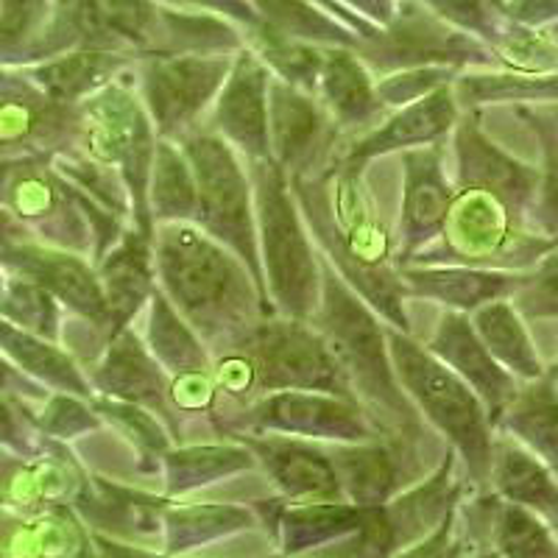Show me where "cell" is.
I'll list each match as a JSON object with an SVG mask.
<instances>
[{
	"instance_id": "obj_26",
	"label": "cell",
	"mask_w": 558,
	"mask_h": 558,
	"mask_svg": "<svg viewBox=\"0 0 558 558\" xmlns=\"http://www.w3.org/2000/svg\"><path fill=\"white\" fill-rule=\"evenodd\" d=\"M109 68L104 59L101 70ZM101 73H98V62L93 57H70L64 62L45 64V68L34 70V82L43 87L45 96H51L53 101H76L82 93L101 84Z\"/></svg>"
},
{
	"instance_id": "obj_23",
	"label": "cell",
	"mask_w": 558,
	"mask_h": 558,
	"mask_svg": "<svg viewBox=\"0 0 558 558\" xmlns=\"http://www.w3.org/2000/svg\"><path fill=\"white\" fill-rule=\"evenodd\" d=\"M271 123L279 157L293 159L305 154V148L313 143L318 126H322V114L313 107L311 98H305L293 87H274Z\"/></svg>"
},
{
	"instance_id": "obj_28",
	"label": "cell",
	"mask_w": 558,
	"mask_h": 558,
	"mask_svg": "<svg viewBox=\"0 0 558 558\" xmlns=\"http://www.w3.org/2000/svg\"><path fill=\"white\" fill-rule=\"evenodd\" d=\"M343 470L349 475V488L357 502L380 500L391 488V463L377 450H352L341 458Z\"/></svg>"
},
{
	"instance_id": "obj_12",
	"label": "cell",
	"mask_w": 558,
	"mask_h": 558,
	"mask_svg": "<svg viewBox=\"0 0 558 558\" xmlns=\"http://www.w3.org/2000/svg\"><path fill=\"white\" fill-rule=\"evenodd\" d=\"M531 383L525 391H517L497 422L558 477V391L545 377Z\"/></svg>"
},
{
	"instance_id": "obj_31",
	"label": "cell",
	"mask_w": 558,
	"mask_h": 558,
	"mask_svg": "<svg viewBox=\"0 0 558 558\" xmlns=\"http://www.w3.org/2000/svg\"><path fill=\"white\" fill-rule=\"evenodd\" d=\"M12 243H23V227L9 216L7 209H0V248L12 246Z\"/></svg>"
},
{
	"instance_id": "obj_8",
	"label": "cell",
	"mask_w": 558,
	"mask_h": 558,
	"mask_svg": "<svg viewBox=\"0 0 558 558\" xmlns=\"http://www.w3.org/2000/svg\"><path fill=\"white\" fill-rule=\"evenodd\" d=\"M0 263L12 268L17 277L37 282L39 288L68 302L70 307H76L87 316H107V299H104L96 277L73 254L53 252V248L23 241L0 248Z\"/></svg>"
},
{
	"instance_id": "obj_22",
	"label": "cell",
	"mask_w": 558,
	"mask_h": 558,
	"mask_svg": "<svg viewBox=\"0 0 558 558\" xmlns=\"http://www.w3.org/2000/svg\"><path fill=\"white\" fill-rule=\"evenodd\" d=\"M495 547L502 556H558V542L550 525L533 514L531 508L502 502L492 517Z\"/></svg>"
},
{
	"instance_id": "obj_5",
	"label": "cell",
	"mask_w": 558,
	"mask_h": 558,
	"mask_svg": "<svg viewBox=\"0 0 558 558\" xmlns=\"http://www.w3.org/2000/svg\"><path fill=\"white\" fill-rule=\"evenodd\" d=\"M198 207L213 235L223 238L254 266V229L248 209V187L227 143L216 137H196L187 143Z\"/></svg>"
},
{
	"instance_id": "obj_3",
	"label": "cell",
	"mask_w": 558,
	"mask_h": 558,
	"mask_svg": "<svg viewBox=\"0 0 558 558\" xmlns=\"http://www.w3.org/2000/svg\"><path fill=\"white\" fill-rule=\"evenodd\" d=\"M241 352L252 366L254 386L343 393L341 363L332 357L324 338L299 324L260 327Z\"/></svg>"
},
{
	"instance_id": "obj_9",
	"label": "cell",
	"mask_w": 558,
	"mask_h": 558,
	"mask_svg": "<svg viewBox=\"0 0 558 558\" xmlns=\"http://www.w3.org/2000/svg\"><path fill=\"white\" fill-rule=\"evenodd\" d=\"M227 64L182 59V62H157L146 76V98L154 121L162 132L182 126L196 109L221 84Z\"/></svg>"
},
{
	"instance_id": "obj_4",
	"label": "cell",
	"mask_w": 558,
	"mask_h": 558,
	"mask_svg": "<svg viewBox=\"0 0 558 558\" xmlns=\"http://www.w3.org/2000/svg\"><path fill=\"white\" fill-rule=\"evenodd\" d=\"M324 332L330 338L332 352L343 361L347 380H355L377 405L393 408V413H405V402L391 383V368L386 361V341L368 318L357 299L336 277L324 282Z\"/></svg>"
},
{
	"instance_id": "obj_6",
	"label": "cell",
	"mask_w": 558,
	"mask_h": 558,
	"mask_svg": "<svg viewBox=\"0 0 558 558\" xmlns=\"http://www.w3.org/2000/svg\"><path fill=\"white\" fill-rule=\"evenodd\" d=\"M260 221L266 243L268 279L277 288L279 305L302 316L313 305V268L305 235L299 229L293 204L286 196V184L279 179L277 166L263 168L260 179Z\"/></svg>"
},
{
	"instance_id": "obj_7",
	"label": "cell",
	"mask_w": 558,
	"mask_h": 558,
	"mask_svg": "<svg viewBox=\"0 0 558 558\" xmlns=\"http://www.w3.org/2000/svg\"><path fill=\"white\" fill-rule=\"evenodd\" d=\"M433 352L481 397L492 422L500 418L508 402L520 391L514 375L492 357V352L477 338L475 327L461 313H447L441 318L436 338H433Z\"/></svg>"
},
{
	"instance_id": "obj_27",
	"label": "cell",
	"mask_w": 558,
	"mask_h": 558,
	"mask_svg": "<svg viewBox=\"0 0 558 558\" xmlns=\"http://www.w3.org/2000/svg\"><path fill=\"white\" fill-rule=\"evenodd\" d=\"M51 96H34L26 87H9L0 93V143H23L34 137L48 114Z\"/></svg>"
},
{
	"instance_id": "obj_30",
	"label": "cell",
	"mask_w": 558,
	"mask_h": 558,
	"mask_svg": "<svg viewBox=\"0 0 558 558\" xmlns=\"http://www.w3.org/2000/svg\"><path fill=\"white\" fill-rule=\"evenodd\" d=\"M17 436H20L17 416H14V411L9 402L0 400V441H7V445H17Z\"/></svg>"
},
{
	"instance_id": "obj_33",
	"label": "cell",
	"mask_w": 558,
	"mask_h": 558,
	"mask_svg": "<svg viewBox=\"0 0 558 558\" xmlns=\"http://www.w3.org/2000/svg\"><path fill=\"white\" fill-rule=\"evenodd\" d=\"M547 380H550L553 388H556V391H558V363L550 368V377H547Z\"/></svg>"
},
{
	"instance_id": "obj_18",
	"label": "cell",
	"mask_w": 558,
	"mask_h": 558,
	"mask_svg": "<svg viewBox=\"0 0 558 558\" xmlns=\"http://www.w3.org/2000/svg\"><path fill=\"white\" fill-rule=\"evenodd\" d=\"M408 202L405 223L408 232H430L447 216L450 187L441 177L436 151H418L408 157Z\"/></svg>"
},
{
	"instance_id": "obj_14",
	"label": "cell",
	"mask_w": 558,
	"mask_h": 558,
	"mask_svg": "<svg viewBox=\"0 0 558 558\" xmlns=\"http://www.w3.org/2000/svg\"><path fill=\"white\" fill-rule=\"evenodd\" d=\"M216 118L241 148L248 154H266V78L252 59H243L235 76L229 78Z\"/></svg>"
},
{
	"instance_id": "obj_16",
	"label": "cell",
	"mask_w": 558,
	"mask_h": 558,
	"mask_svg": "<svg viewBox=\"0 0 558 558\" xmlns=\"http://www.w3.org/2000/svg\"><path fill=\"white\" fill-rule=\"evenodd\" d=\"M257 450L263 452V461L268 463L271 475L286 488L291 497H338V481L330 461L318 452L307 450L293 441H266Z\"/></svg>"
},
{
	"instance_id": "obj_19",
	"label": "cell",
	"mask_w": 558,
	"mask_h": 558,
	"mask_svg": "<svg viewBox=\"0 0 558 558\" xmlns=\"http://www.w3.org/2000/svg\"><path fill=\"white\" fill-rule=\"evenodd\" d=\"M98 386L129 400L146 402V405H159V393H162L159 372L132 336H123L109 349L107 363L98 375Z\"/></svg>"
},
{
	"instance_id": "obj_34",
	"label": "cell",
	"mask_w": 558,
	"mask_h": 558,
	"mask_svg": "<svg viewBox=\"0 0 558 558\" xmlns=\"http://www.w3.org/2000/svg\"><path fill=\"white\" fill-rule=\"evenodd\" d=\"M3 288H7V282H3V277H0V296H3Z\"/></svg>"
},
{
	"instance_id": "obj_15",
	"label": "cell",
	"mask_w": 558,
	"mask_h": 558,
	"mask_svg": "<svg viewBox=\"0 0 558 558\" xmlns=\"http://www.w3.org/2000/svg\"><path fill=\"white\" fill-rule=\"evenodd\" d=\"M405 279L418 293L441 299L445 305L472 311L492 299L514 293L520 277L495 271H466V268H438V271H408Z\"/></svg>"
},
{
	"instance_id": "obj_25",
	"label": "cell",
	"mask_w": 558,
	"mask_h": 558,
	"mask_svg": "<svg viewBox=\"0 0 558 558\" xmlns=\"http://www.w3.org/2000/svg\"><path fill=\"white\" fill-rule=\"evenodd\" d=\"M322 84L330 104L343 118H363V114L372 112V84L352 59H327Z\"/></svg>"
},
{
	"instance_id": "obj_10",
	"label": "cell",
	"mask_w": 558,
	"mask_h": 558,
	"mask_svg": "<svg viewBox=\"0 0 558 558\" xmlns=\"http://www.w3.org/2000/svg\"><path fill=\"white\" fill-rule=\"evenodd\" d=\"M488 477L508 502L531 508L533 514L545 517L550 531H558V481L545 461L522 447L517 438H502L492 445Z\"/></svg>"
},
{
	"instance_id": "obj_32",
	"label": "cell",
	"mask_w": 558,
	"mask_h": 558,
	"mask_svg": "<svg viewBox=\"0 0 558 558\" xmlns=\"http://www.w3.org/2000/svg\"><path fill=\"white\" fill-rule=\"evenodd\" d=\"M12 386L17 388L20 393H32L34 391L32 383H26L20 375H14L12 366H9L7 361H0V391H3V388H12Z\"/></svg>"
},
{
	"instance_id": "obj_13",
	"label": "cell",
	"mask_w": 558,
	"mask_h": 558,
	"mask_svg": "<svg viewBox=\"0 0 558 558\" xmlns=\"http://www.w3.org/2000/svg\"><path fill=\"white\" fill-rule=\"evenodd\" d=\"M475 327L483 347L492 352L500 366H506L511 375L522 380H539L545 377V366L539 361V352L527 338L525 324H522L520 311L508 305L506 299H492L486 305L475 307Z\"/></svg>"
},
{
	"instance_id": "obj_11",
	"label": "cell",
	"mask_w": 558,
	"mask_h": 558,
	"mask_svg": "<svg viewBox=\"0 0 558 558\" xmlns=\"http://www.w3.org/2000/svg\"><path fill=\"white\" fill-rule=\"evenodd\" d=\"M263 425L277 427V430H291L299 436H327V438H363L361 416H357L347 402L330 400V397H316L305 391H286L263 402L257 411Z\"/></svg>"
},
{
	"instance_id": "obj_21",
	"label": "cell",
	"mask_w": 558,
	"mask_h": 558,
	"mask_svg": "<svg viewBox=\"0 0 558 558\" xmlns=\"http://www.w3.org/2000/svg\"><path fill=\"white\" fill-rule=\"evenodd\" d=\"M0 347L7 349L9 355L26 368V372H32V375H39L43 380L68 388L73 393L87 391L82 377L73 372V363L62 352L51 349L48 343L37 341L26 327L14 324L12 318L0 316Z\"/></svg>"
},
{
	"instance_id": "obj_17",
	"label": "cell",
	"mask_w": 558,
	"mask_h": 558,
	"mask_svg": "<svg viewBox=\"0 0 558 558\" xmlns=\"http://www.w3.org/2000/svg\"><path fill=\"white\" fill-rule=\"evenodd\" d=\"M452 121H456V107H452L450 93H447L445 87H438L433 89L425 101H418V107L408 109V112H402L397 121L388 123L386 129L372 134V137L357 148L355 157H368V154L386 151V148L411 146V143L433 140L436 134L450 129Z\"/></svg>"
},
{
	"instance_id": "obj_20",
	"label": "cell",
	"mask_w": 558,
	"mask_h": 558,
	"mask_svg": "<svg viewBox=\"0 0 558 558\" xmlns=\"http://www.w3.org/2000/svg\"><path fill=\"white\" fill-rule=\"evenodd\" d=\"M151 286L148 274V248L137 238H129L101 266V291L107 307L118 316H129L143 302Z\"/></svg>"
},
{
	"instance_id": "obj_24",
	"label": "cell",
	"mask_w": 558,
	"mask_h": 558,
	"mask_svg": "<svg viewBox=\"0 0 558 558\" xmlns=\"http://www.w3.org/2000/svg\"><path fill=\"white\" fill-rule=\"evenodd\" d=\"M154 168L157 171H154L151 198L159 216H191L198 204V196L187 162L177 151L162 146Z\"/></svg>"
},
{
	"instance_id": "obj_29",
	"label": "cell",
	"mask_w": 558,
	"mask_h": 558,
	"mask_svg": "<svg viewBox=\"0 0 558 558\" xmlns=\"http://www.w3.org/2000/svg\"><path fill=\"white\" fill-rule=\"evenodd\" d=\"M517 311L533 318H558V243L556 252L539 263L533 277L520 279L514 291Z\"/></svg>"
},
{
	"instance_id": "obj_2",
	"label": "cell",
	"mask_w": 558,
	"mask_h": 558,
	"mask_svg": "<svg viewBox=\"0 0 558 558\" xmlns=\"http://www.w3.org/2000/svg\"><path fill=\"white\" fill-rule=\"evenodd\" d=\"M159 268L173 302L196 327L216 332L229 313H243L246 277L229 254L191 227H166L159 243Z\"/></svg>"
},
{
	"instance_id": "obj_1",
	"label": "cell",
	"mask_w": 558,
	"mask_h": 558,
	"mask_svg": "<svg viewBox=\"0 0 558 558\" xmlns=\"http://www.w3.org/2000/svg\"><path fill=\"white\" fill-rule=\"evenodd\" d=\"M388 352L393 357L397 375L411 388L413 400L433 418L438 430H445L461 450L463 461L470 466L475 481H486L492 466V418L461 377L441 361L411 343L408 338H388Z\"/></svg>"
}]
</instances>
